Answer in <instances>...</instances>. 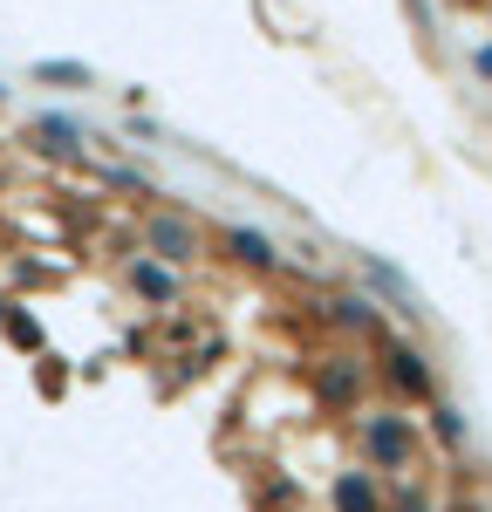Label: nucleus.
I'll list each match as a JSON object with an SVG mask.
<instances>
[{
    "mask_svg": "<svg viewBox=\"0 0 492 512\" xmlns=\"http://www.w3.org/2000/svg\"><path fill=\"white\" fill-rule=\"evenodd\" d=\"M369 451H376V458H390V465H404V458H410V431L397 424V417H390V424L376 417V424H369Z\"/></svg>",
    "mask_w": 492,
    "mask_h": 512,
    "instance_id": "1",
    "label": "nucleus"
},
{
    "mask_svg": "<svg viewBox=\"0 0 492 512\" xmlns=\"http://www.w3.org/2000/svg\"><path fill=\"white\" fill-rule=\"evenodd\" d=\"M390 376H397V390H410V396L431 390V376L417 369V355H410V349H390Z\"/></svg>",
    "mask_w": 492,
    "mask_h": 512,
    "instance_id": "2",
    "label": "nucleus"
},
{
    "mask_svg": "<svg viewBox=\"0 0 492 512\" xmlns=\"http://www.w3.org/2000/svg\"><path fill=\"white\" fill-rule=\"evenodd\" d=\"M151 239H158V246L171 253V260H185V253H192V233H185L178 219H158V226H151Z\"/></svg>",
    "mask_w": 492,
    "mask_h": 512,
    "instance_id": "3",
    "label": "nucleus"
},
{
    "mask_svg": "<svg viewBox=\"0 0 492 512\" xmlns=\"http://www.w3.org/2000/svg\"><path fill=\"white\" fill-rule=\"evenodd\" d=\"M335 499H342V512H376V492H369L363 478H342V492H335Z\"/></svg>",
    "mask_w": 492,
    "mask_h": 512,
    "instance_id": "4",
    "label": "nucleus"
},
{
    "mask_svg": "<svg viewBox=\"0 0 492 512\" xmlns=\"http://www.w3.org/2000/svg\"><path fill=\"white\" fill-rule=\"evenodd\" d=\"M233 253H240V260H253V267H267V260H274V246H267L260 233H233Z\"/></svg>",
    "mask_w": 492,
    "mask_h": 512,
    "instance_id": "5",
    "label": "nucleus"
},
{
    "mask_svg": "<svg viewBox=\"0 0 492 512\" xmlns=\"http://www.w3.org/2000/svg\"><path fill=\"white\" fill-rule=\"evenodd\" d=\"M137 287H144L151 301H171V274H158V267H137Z\"/></svg>",
    "mask_w": 492,
    "mask_h": 512,
    "instance_id": "6",
    "label": "nucleus"
},
{
    "mask_svg": "<svg viewBox=\"0 0 492 512\" xmlns=\"http://www.w3.org/2000/svg\"><path fill=\"white\" fill-rule=\"evenodd\" d=\"M479 76H492V48H479Z\"/></svg>",
    "mask_w": 492,
    "mask_h": 512,
    "instance_id": "7",
    "label": "nucleus"
}]
</instances>
